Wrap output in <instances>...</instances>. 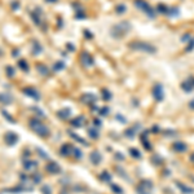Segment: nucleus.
<instances>
[{
  "instance_id": "nucleus-6",
  "label": "nucleus",
  "mask_w": 194,
  "mask_h": 194,
  "mask_svg": "<svg viewBox=\"0 0 194 194\" xmlns=\"http://www.w3.org/2000/svg\"><path fill=\"white\" fill-rule=\"evenodd\" d=\"M0 102L4 103V105H9V103L13 102V98L8 93H0Z\"/></svg>"
},
{
  "instance_id": "nucleus-21",
  "label": "nucleus",
  "mask_w": 194,
  "mask_h": 194,
  "mask_svg": "<svg viewBox=\"0 0 194 194\" xmlns=\"http://www.w3.org/2000/svg\"><path fill=\"white\" fill-rule=\"evenodd\" d=\"M47 2H49V3H51V2H56V0H47Z\"/></svg>"
},
{
  "instance_id": "nucleus-14",
  "label": "nucleus",
  "mask_w": 194,
  "mask_h": 194,
  "mask_svg": "<svg viewBox=\"0 0 194 194\" xmlns=\"http://www.w3.org/2000/svg\"><path fill=\"white\" fill-rule=\"evenodd\" d=\"M42 52V47L40 44H38V43H35V45H34V51H32V53L34 54H38V53H40Z\"/></svg>"
},
{
  "instance_id": "nucleus-18",
  "label": "nucleus",
  "mask_w": 194,
  "mask_h": 194,
  "mask_svg": "<svg viewBox=\"0 0 194 194\" xmlns=\"http://www.w3.org/2000/svg\"><path fill=\"white\" fill-rule=\"evenodd\" d=\"M62 67H63V63H56L54 70H58V69H62Z\"/></svg>"
},
{
  "instance_id": "nucleus-5",
  "label": "nucleus",
  "mask_w": 194,
  "mask_h": 194,
  "mask_svg": "<svg viewBox=\"0 0 194 194\" xmlns=\"http://www.w3.org/2000/svg\"><path fill=\"white\" fill-rule=\"evenodd\" d=\"M45 170L49 172V174H52V175H56V174H58L60 171H61V167H60L57 163L56 162H49L48 165L45 166Z\"/></svg>"
},
{
  "instance_id": "nucleus-17",
  "label": "nucleus",
  "mask_w": 194,
  "mask_h": 194,
  "mask_svg": "<svg viewBox=\"0 0 194 194\" xmlns=\"http://www.w3.org/2000/svg\"><path fill=\"white\" fill-rule=\"evenodd\" d=\"M38 71H40L42 74H45V72H47V69L44 67V65H38Z\"/></svg>"
},
{
  "instance_id": "nucleus-3",
  "label": "nucleus",
  "mask_w": 194,
  "mask_h": 194,
  "mask_svg": "<svg viewBox=\"0 0 194 194\" xmlns=\"http://www.w3.org/2000/svg\"><path fill=\"white\" fill-rule=\"evenodd\" d=\"M22 92L26 94V96L31 97V98H34V100H36V101L40 100V93H39L34 87H26V88L22 89Z\"/></svg>"
},
{
  "instance_id": "nucleus-9",
  "label": "nucleus",
  "mask_w": 194,
  "mask_h": 194,
  "mask_svg": "<svg viewBox=\"0 0 194 194\" xmlns=\"http://www.w3.org/2000/svg\"><path fill=\"white\" fill-rule=\"evenodd\" d=\"M70 149H71L70 145H63L62 149H61V154L62 155H67L69 153H70Z\"/></svg>"
},
{
  "instance_id": "nucleus-8",
  "label": "nucleus",
  "mask_w": 194,
  "mask_h": 194,
  "mask_svg": "<svg viewBox=\"0 0 194 194\" xmlns=\"http://www.w3.org/2000/svg\"><path fill=\"white\" fill-rule=\"evenodd\" d=\"M69 114H70V111H69L67 109H65V110H61V111H58V116H61L62 119H66Z\"/></svg>"
},
{
  "instance_id": "nucleus-1",
  "label": "nucleus",
  "mask_w": 194,
  "mask_h": 194,
  "mask_svg": "<svg viewBox=\"0 0 194 194\" xmlns=\"http://www.w3.org/2000/svg\"><path fill=\"white\" fill-rule=\"evenodd\" d=\"M29 124H30V128H31L32 131L36 133V135L42 136V137H45V136L49 135V129H48V127H47L45 124L42 122V120H39L38 118L31 119Z\"/></svg>"
},
{
  "instance_id": "nucleus-15",
  "label": "nucleus",
  "mask_w": 194,
  "mask_h": 194,
  "mask_svg": "<svg viewBox=\"0 0 194 194\" xmlns=\"http://www.w3.org/2000/svg\"><path fill=\"white\" fill-rule=\"evenodd\" d=\"M42 193L43 194H51V188L48 185H44V186L42 188Z\"/></svg>"
},
{
  "instance_id": "nucleus-16",
  "label": "nucleus",
  "mask_w": 194,
  "mask_h": 194,
  "mask_svg": "<svg viewBox=\"0 0 194 194\" xmlns=\"http://www.w3.org/2000/svg\"><path fill=\"white\" fill-rule=\"evenodd\" d=\"M31 18L34 20V22H35L36 25H40V20L38 18V16H36V13H31Z\"/></svg>"
},
{
  "instance_id": "nucleus-11",
  "label": "nucleus",
  "mask_w": 194,
  "mask_h": 194,
  "mask_svg": "<svg viewBox=\"0 0 194 194\" xmlns=\"http://www.w3.org/2000/svg\"><path fill=\"white\" fill-rule=\"evenodd\" d=\"M32 180H34V184H39L42 181V175L40 174H34V176H32Z\"/></svg>"
},
{
  "instance_id": "nucleus-4",
  "label": "nucleus",
  "mask_w": 194,
  "mask_h": 194,
  "mask_svg": "<svg viewBox=\"0 0 194 194\" xmlns=\"http://www.w3.org/2000/svg\"><path fill=\"white\" fill-rule=\"evenodd\" d=\"M38 168V162L31 159H23V170L26 172H34Z\"/></svg>"
},
{
  "instance_id": "nucleus-13",
  "label": "nucleus",
  "mask_w": 194,
  "mask_h": 194,
  "mask_svg": "<svg viewBox=\"0 0 194 194\" xmlns=\"http://www.w3.org/2000/svg\"><path fill=\"white\" fill-rule=\"evenodd\" d=\"M83 116H79V118L78 119H75V120H72V124H74V126H82V124H83Z\"/></svg>"
},
{
  "instance_id": "nucleus-10",
  "label": "nucleus",
  "mask_w": 194,
  "mask_h": 194,
  "mask_svg": "<svg viewBox=\"0 0 194 194\" xmlns=\"http://www.w3.org/2000/svg\"><path fill=\"white\" fill-rule=\"evenodd\" d=\"M2 114H3L4 116H5V119H7V120H9L11 123H16V120H14V119H12V115H11V114H8L5 110H2Z\"/></svg>"
},
{
  "instance_id": "nucleus-7",
  "label": "nucleus",
  "mask_w": 194,
  "mask_h": 194,
  "mask_svg": "<svg viewBox=\"0 0 194 194\" xmlns=\"http://www.w3.org/2000/svg\"><path fill=\"white\" fill-rule=\"evenodd\" d=\"M18 67L22 71H29V63L26 60H18Z\"/></svg>"
},
{
  "instance_id": "nucleus-12",
  "label": "nucleus",
  "mask_w": 194,
  "mask_h": 194,
  "mask_svg": "<svg viewBox=\"0 0 194 194\" xmlns=\"http://www.w3.org/2000/svg\"><path fill=\"white\" fill-rule=\"evenodd\" d=\"M5 71H7V74H8V76H9V78H13V76H14V69H13L12 66H7Z\"/></svg>"
},
{
  "instance_id": "nucleus-2",
  "label": "nucleus",
  "mask_w": 194,
  "mask_h": 194,
  "mask_svg": "<svg viewBox=\"0 0 194 194\" xmlns=\"http://www.w3.org/2000/svg\"><path fill=\"white\" fill-rule=\"evenodd\" d=\"M4 139H5V144H7L8 146H13V145H16L17 142H18L20 137H18V135H17V133L9 131V132H7V133H5Z\"/></svg>"
},
{
  "instance_id": "nucleus-20",
  "label": "nucleus",
  "mask_w": 194,
  "mask_h": 194,
  "mask_svg": "<svg viewBox=\"0 0 194 194\" xmlns=\"http://www.w3.org/2000/svg\"><path fill=\"white\" fill-rule=\"evenodd\" d=\"M17 54H20V51L14 49V51H13V57H17Z\"/></svg>"
},
{
  "instance_id": "nucleus-19",
  "label": "nucleus",
  "mask_w": 194,
  "mask_h": 194,
  "mask_svg": "<svg viewBox=\"0 0 194 194\" xmlns=\"http://www.w3.org/2000/svg\"><path fill=\"white\" fill-rule=\"evenodd\" d=\"M12 8H13V9H17V8H20V3L14 2V3H13V5H12Z\"/></svg>"
}]
</instances>
